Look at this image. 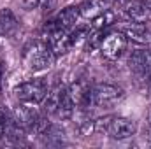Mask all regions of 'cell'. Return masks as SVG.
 <instances>
[{
    "label": "cell",
    "mask_w": 151,
    "mask_h": 149,
    "mask_svg": "<svg viewBox=\"0 0 151 149\" xmlns=\"http://www.w3.org/2000/svg\"><path fill=\"white\" fill-rule=\"evenodd\" d=\"M55 53L46 40H34L23 49V62L30 72L47 70L55 63Z\"/></svg>",
    "instance_id": "obj_1"
},
{
    "label": "cell",
    "mask_w": 151,
    "mask_h": 149,
    "mask_svg": "<svg viewBox=\"0 0 151 149\" xmlns=\"http://www.w3.org/2000/svg\"><path fill=\"white\" fill-rule=\"evenodd\" d=\"M93 132L106 133V135H109L111 139H116V140H123V139H128V137L135 135L137 125L132 119L123 117V116H106V117H100V119L93 121Z\"/></svg>",
    "instance_id": "obj_2"
},
{
    "label": "cell",
    "mask_w": 151,
    "mask_h": 149,
    "mask_svg": "<svg viewBox=\"0 0 151 149\" xmlns=\"http://www.w3.org/2000/svg\"><path fill=\"white\" fill-rule=\"evenodd\" d=\"M123 97V88L109 82H100L90 88V107H111L116 105Z\"/></svg>",
    "instance_id": "obj_3"
},
{
    "label": "cell",
    "mask_w": 151,
    "mask_h": 149,
    "mask_svg": "<svg viewBox=\"0 0 151 149\" xmlns=\"http://www.w3.org/2000/svg\"><path fill=\"white\" fill-rule=\"evenodd\" d=\"M14 97L21 102V104H40L44 102L46 95H47V84L44 79H30L25 82H19L14 90H12Z\"/></svg>",
    "instance_id": "obj_4"
},
{
    "label": "cell",
    "mask_w": 151,
    "mask_h": 149,
    "mask_svg": "<svg viewBox=\"0 0 151 149\" xmlns=\"http://www.w3.org/2000/svg\"><path fill=\"white\" fill-rule=\"evenodd\" d=\"M123 14L130 23L146 25L151 21V4L144 2V0H125Z\"/></svg>",
    "instance_id": "obj_5"
},
{
    "label": "cell",
    "mask_w": 151,
    "mask_h": 149,
    "mask_svg": "<svg viewBox=\"0 0 151 149\" xmlns=\"http://www.w3.org/2000/svg\"><path fill=\"white\" fill-rule=\"evenodd\" d=\"M127 46H128V39L123 32H113L100 40V51L109 60L119 58L127 51Z\"/></svg>",
    "instance_id": "obj_6"
},
{
    "label": "cell",
    "mask_w": 151,
    "mask_h": 149,
    "mask_svg": "<svg viewBox=\"0 0 151 149\" xmlns=\"http://www.w3.org/2000/svg\"><path fill=\"white\" fill-rule=\"evenodd\" d=\"M128 67L134 74L148 77L151 74V49H137L128 56Z\"/></svg>",
    "instance_id": "obj_7"
},
{
    "label": "cell",
    "mask_w": 151,
    "mask_h": 149,
    "mask_svg": "<svg viewBox=\"0 0 151 149\" xmlns=\"http://www.w3.org/2000/svg\"><path fill=\"white\" fill-rule=\"evenodd\" d=\"M12 117L16 119L18 125H21L27 132H34L35 126H37L39 119L42 117L34 107H28V105H19L16 107L14 112H12Z\"/></svg>",
    "instance_id": "obj_8"
},
{
    "label": "cell",
    "mask_w": 151,
    "mask_h": 149,
    "mask_svg": "<svg viewBox=\"0 0 151 149\" xmlns=\"http://www.w3.org/2000/svg\"><path fill=\"white\" fill-rule=\"evenodd\" d=\"M79 7L77 5H70V7H65V9H62L58 14H56V18L53 19L55 21V25L60 28V30H72L76 25V21L79 19Z\"/></svg>",
    "instance_id": "obj_9"
},
{
    "label": "cell",
    "mask_w": 151,
    "mask_h": 149,
    "mask_svg": "<svg viewBox=\"0 0 151 149\" xmlns=\"http://www.w3.org/2000/svg\"><path fill=\"white\" fill-rule=\"evenodd\" d=\"M79 7V14L86 19H95L97 16H100L104 11H107L109 2L107 0H84Z\"/></svg>",
    "instance_id": "obj_10"
},
{
    "label": "cell",
    "mask_w": 151,
    "mask_h": 149,
    "mask_svg": "<svg viewBox=\"0 0 151 149\" xmlns=\"http://www.w3.org/2000/svg\"><path fill=\"white\" fill-rule=\"evenodd\" d=\"M123 34L127 35V39H132L139 44H148L151 42V32L146 28V25H141V23H132L128 25Z\"/></svg>",
    "instance_id": "obj_11"
},
{
    "label": "cell",
    "mask_w": 151,
    "mask_h": 149,
    "mask_svg": "<svg viewBox=\"0 0 151 149\" xmlns=\"http://www.w3.org/2000/svg\"><path fill=\"white\" fill-rule=\"evenodd\" d=\"M16 28H18V19L12 14V11L11 9H2L0 11V32L5 34V35H9Z\"/></svg>",
    "instance_id": "obj_12"
},
{
    "label": "cell",
    "mask_w": 151,
    "mask_h": 149,
    "mask_svg": "<svg viewBox=\"0 0 151 149\" xmlns=\"http://www.w3.org/2000/svg\"><path fill=\"white\" fill-rule=\"evenodd\" d=\"M114 23V14L107 9V11H104L100 16H97L95 19H93V27L97 28V30H104V28H107L109 25H113Z\"/></svg>",
    "instance_id": "obj_13"
},
{
    "label": "cell",
    "mask_w": 151,
    "mask_h": 149,
    "mask_svg": "<svg viewBox=\"0 0 151 149\" xmlns=\"http://www.w3.org/2000/svg\"><path fill=\"white\" fill-rule=\"evenodd\" d=\"M55 7H56V0H39V9H40L44 14L51 12Z\"/></svg>",
    "instance_id": "obj_14"
},
{
    "label": "cell",
    "mask_w": 151,
    "mask_h": 149,
    "mask_svg": "<svg viewBox=\"0 0 151 149\" xmlns=\"http://www.w3.org/2000/svg\"><path fill=\"white\" fill-rule=\"evenodd\" d=\"M23 7L27 11H32V9L39 7V0H23Z\"/></svg>",
    "instance_id": "obj_15"
},
{
    "label": "cell",
    "mask_w": 151,
    "mask_h": 149,
    "mask_svg": "<svg viewBox=\"0 0 151 149\" xmlns=\"http://www.w3.org/2000/svg\"><path fill=\"white\" fill-rule=\"evenodd\" d=\"M4 132H5V116L0 114V137H4Z\"/></svg>",
    "instance_id": "obj_16"
},
{
    "label": "cell",
    "mask_w": 151,
    "mask_h": 149,
    "mask_svg": "<svg viewBox=\"0 0 151 149\" xmlns=\"http://www.w3.org/2000/svg\"><path fill=\"white\" fill-rule=\"evenodd\" d=\"M148 90H150V93H151V74L148 75Z\"/></svg>",
    "instance_id": "obj_17"
},
{
    "label": "cell",
    "mask_w": 151,
    "mask_h": 149,
    "mask_svg": "<svg viewBox=\"0 0 151 149\" xmlns=\"http://www.w3.org/2000/svg\"><path fill=\"white\" fill-rule=\"evenodd\" d=\"M2 74H4V69H2V63H0V84H2Z\"/></svg>",
    "instance_id": "obj_18"
},
{
    "label": "cell",
    "mask_w": 151,
    "mask_h": 149,
    "mask_svg": "<svg viewBox=\"0 0 151 149\" xmlns=\"http://www.w3.org/2000/svg\"><path fill=\"white\" fill-rule=\"evenodd\" d=\"M148 123L151 125V109H150V112H148Z\"/></svg>",
    "instance_id": "obj_19"
},
{
    "label": "cell",
    "mask_w": 151,
    "mask_h": 149,
    "mask_svg": "<svg viewBox=\"0 0 151 149\" xmlns=\"http://www.w3.org/2000/svg\"><path fill=\"white\" fill-rule=\"evenodd\" d=\"M0 35H2V32H0Z\"/></svg>",
    "instance_id": "obj_20"
}]
</instances>
